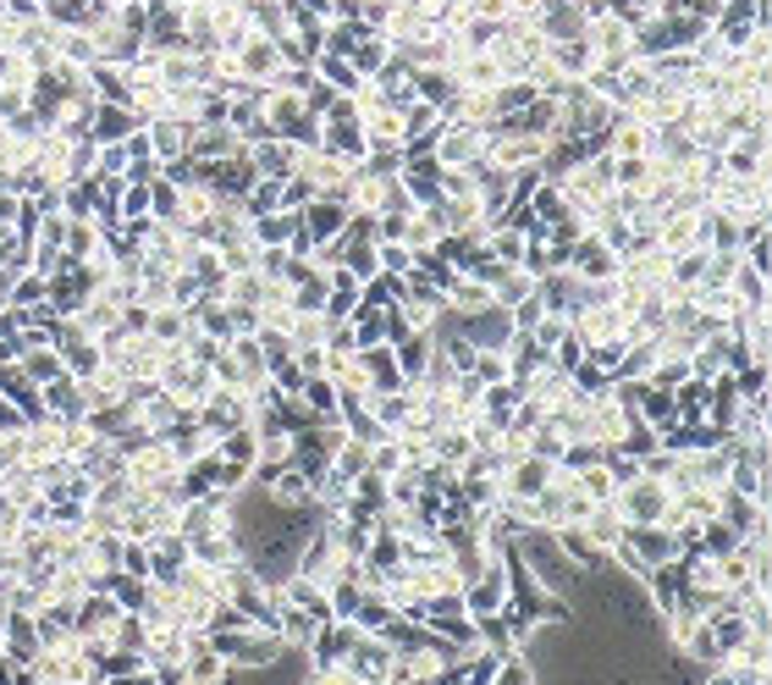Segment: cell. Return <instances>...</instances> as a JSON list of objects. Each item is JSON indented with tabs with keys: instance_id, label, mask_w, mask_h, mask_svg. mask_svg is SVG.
<instances>
[{
	"instance_id": "obj_1",
	"label": "cell",
	"mask_w": 772,
	"mask_h": 685,
	"mask_svg": "<svg viewBox=\"0 0 772 685\" xmlns=\"http://www.w3.org/2000/svg\"><path fill=\"white\" fill-rule=\"evenodd\" d=\"M221 658H227V669H271L277 658H282V636L277 631H254V625H227V631H210L204 636Z\"/></svg>"
},
{
	"instance_id": "obj_8",
	"label": "cell",
	"mask_w": 772,
	"mask_h": 685,
	"mask_svg": "<svg viewBox=\"0 0 772 685\" xmlns=\"http://www.w3.org/2000/svg\"><path fill=\"white\" fill-rule=\"evenodd\" d=\"M277 597V592H271ZM320 631V619L304 614V608H293V603H277V636H282V647H309V636Z\"/></svg>"
},
{
	"instance_id": "obj_12",
	"label": "cell",
	"mask_w": 772,
	"mask_h": 685,
	"mask_svg": "<svg viewBox=\"0 0 772 685\" xmlns=\"http://www.w3.org/2000/svg\"><path fill=\"white\" fill-rule=\"evenodd\" d=\"M144 327H150V338L177 343V338H182V327H188V321H182V310H154V316L144 321Z\"/></svg>"
},
{
	"instance_id": "obj_3",
	"label": "cell",
	"mask_w": 772,
	"mask_h": 685,
	"mask_svg": "<svg viewBox=\"0 0 772 685\" xmlns=\"http://www.w3.org/2000/svg\"><path fill=\"white\" fill-rule=\"evenodd\" d=\"M392 664H398V647H387L381 636H364V631H359V642H353V653H348V669H353L364 685H392Z\"/></svg>"
},
{
	"instance_id": "obj_13",
	"label": "cell",
	"mask_w": 772,
	"mask_h": 685,
	"mask_svg": "<svg viewBox=\"0 0 772 685\" xmlns=\"http://www.w3.org/2000/svg\"><path fill=\"white\" fill-rule=\"evenodd\" d=\"M320 72L337 83V95H353V89H359V72H353L348 61H337V56H325V61H320Z\"/></svg>"
},
{
	"instance_id": "obj_14",
	"label": "cell",
	"mask_w": 772,
	"mask_h": 685,
	"mask_svg": "<svg viewBox=\"0 0 772 685\" xmlns=\"http://www.w3.org/2000/svg\"><path fill=\"white\" fill-rule=\"evenodd\" d=\"M320 685H364V681H359V675L342 664V669H325V675H320Z\"/></svg>"
},
{
	"instance_id": "obj_4",
	"label": "cell",
	"mask_w": 772,
	"mask_h": 685,
	"mask_svg": "<svg viewBox=\"0 0 772 685\" xmlns=\"http://www.w3.org/2000/svg\"><path fill=\"white\" fill-rule=\"evenodd\" d=\"M0 653L22 669V664H33L44 647H39V631H33V614H22V608H6L0 614Z\"/></svg>"
},
{
	"instance_id": "obj_15",
	"label": "cell",
	"mask_w": 772,
	"mask_h": 685,
	"mask_svg": "<svg viewBox=\"0 0 772 685\" xmlns=\"http://www.w3.org/2000/svg\"><path fill=\"white\" fill-rule=\"evenodd\" d=\"M11 685H44V681H39V669H33V664H22V669L11 675Z\"/></svg>"
},
{
	"instance_id": "obj_11",
	"label": "cell",
	"mask_w": 772,
	"mask_h": 685,
	"mask_svg": "<svg viewBox=\"0 0 772 685\" xmlns=\"http://www.w3.org/2000/svg\"><path fill=\"white\" fill-rule=\"evenodd\" d=\"M485 685H535V675H530V664L524 658H502L497 669H491V681Z\"/></svg>"
},
{
	"instance_id": "obj_7",
	"label": "cell",
	"mask_w": 772,
	"mask_h": 685,
	"mask_svg": "<svg viewBox=\"0 0 772 685\" xmlns=\"http://www.w3.org/2000/svg\"><path fill=\"white\" fill-rule=\"evenodd\" d=\"M547 487H552V465H547V459H524V465L508 476V498H524V504H535Z\"/></svg>"
},
{
	"instance_id": "obj_9",
	"label": "cell",
	"mask_w": 772,
	"mask_h": 685,
	"mask_svg": "<svg viewBox=\"0 0 772 685\" xmlns=\"http://www.w3.org/2000/svg\"><path fill=\"white\" fill-rule=\"evenodd\" d=\"M331 44H337V50H353V56H359V72H375V67H381V56H387V50H381V39H364V28H342Z\"/></svg>"
},
{
	"instance_id": "obj_6",
	"label": "cell",
	"mask_w": 772,
	"mask_h": 685,
	"mask_svg": "<svg viewBox=\"0 0 772 685\" xmlns=\"http://www.w3.org/2000/svg\"><path fill=\"white\" fill-rule=\"evenodd\" d=\"M569 266L580 277H613V249L602 238H580V244H569Z\"/></svg>"
},
{
	"instance_id": "obj_2",
	"label": "cell",
	"mask_w": 772,
	"mask_h": 685,
	"mask_svg": "<svg viewBox=\"0 0 772 685\" xmlns=\"http://www.w3.org/2000/svg\"><path fill=\"white\" fill-rule=\"evenodd\" d=\"M353 642H359V625H348V619H331V625H320L314 636H309V675H325V669H342L348 664V653H353Z\"/></svg>"
},
{
	"instance_id": "obj_16",
	"label": "cell",
	"mask_w": 772,
	"mask_h": 685,
	"mask_svg": "<svg viewBox=\"0 0 772 685\" xmlns=\"http://www.w3.org/2000/svg\"><path fill=\"white\" fill-rule=\"evenodd\" d=\"M304 685H320V675H309V681H304Z\"/></svg>"
},
{
	"instance_id": "obj_5",
	"label": "cell",
	"mask_w": 772,
	"mask_h": 685,
	"mask_svg": "<svg viewBox=\"0 0 772 685\" xmlns=\"http://www.w3.org/2000/svg\"><path fill=\"white\" fill-rule=\"evenodd\" d=\"M227 681V658L204 642V636H188V653H182V685H221Z\"/></svg>"
},
{
	"instance_id": "obj_10",
	"label": "cell",
	"mask_w": 772,
	"mask_h": 685,
	"mask_svg": "<svg viewBox=\"0 0 772 685\" xmlns=\"http://www.w3.org/2000/svg\"><path fill=\"white\" fill-rule=\"evenodd\" d=\"M133 128H139V122H133L122 106H106V111H100V128H94V139H100V145H122Z\"/></svg>"
}]
</instances>
